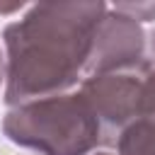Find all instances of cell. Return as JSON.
Wrapping results in <instances>:
<instances>
[{
    "label": "cell",
    "mask_w": 155,
    "mask_h": 155,
    "mask_svg": "<svg viewBox=\"0 0 155 155\" xmlns=\"http://www.w3.org/2000/svg\"><path fill=\"white\" fill-rule=\"evenodd\" d=\"M107 10L102 0L39 2L10 22L2 29L5 107L78 90Z\"/></svg>",
    "instance_id": "6da1fadb"
},
{
    "label": "cell",
    "mask_w": 155,
    "mask_h": 155,
    "mask_svg": "<svg viewBox=\"0 0 155 155\" xmlns=\"http://www.w3.org/2000/svg\"><path fill=\"white\" fill-rule=\"evenodd\" d=\"M2 136L36 155H92L104 148L97 114L80 90L7 107Z\"/></svg>",
    "instance_id": "7a4b0ae2"
},
{
    "label": "cell",
    "mask_w": 155,
    "mask_h": 155,
    "mask_svg": "<svg viewBox=\"0 0 155 155\" xmlns=\"http://www.w3.org/2000/svg\"><path fill=\"white\" fill-rule=\"evenodd\" d=\"M153 65L155 63H148L143 68L119 70V73L90 75L80 82L78 90L85 94L92 111L97 114L104 150H114L121 131L136 116L140 92H143V82H145V75Z\"/></svg>",
    "instance_id": "3957f363"
},
{
    "label": "cell",
    "mask_w": 155,
    "mask_h": 155,
    "mask_svg": "<svg viewBox=\"0 0 155 155\" xmlns=\"http://www.w3.org/2000/svg\"><path fill=\"white\" fill-rule=\"evenodd\" d=\"M148 63H153V61L148 58V34H145L143 24L121 15L119 10H114L109 5L107 15L102 17V22L97 27L85 78L143 68Z\"/></svg>",
    "instance_id": "277c9868"
},
{
    "label": "cell",
    "mask_w": 155,
    "mask_h": 155,
    "mask_svg": "<svg viewBox=\"0 0 155 155\" xmlns=\"http://www.w3.org/2000/svg\"><path fill=\"white\" fill-rule=\"evenodd\" d=\"M111 153L114 155H155V65L145 75L136 116L121 131Z\"/></svg>",
    "instance_id": "5b68a950"
},
{
    "label": "cell",
    "mask_w": 155,
    "mask_h": 155,
    "mask_svg": "<svg viewBox=\"0 0 155 155\" xmlns=\"http://www.w3.org/2000/svg\"><path fill=\"white\" fill-rule=\"evenodd\" d=\"M114 10H119L121 15L145 24V22H155V2H114Z\"/></svg>",
    "instance_id": "8992f818"
},
{
    "label": "cell",
    "mask_w": 155,
    "mask_h": 155,
    "mask_svg": "<svg viewBox=\"0 0 155 155\" xmlns=\"http://www.w3.org/2000/svg\"><path fill=\"white\" fill-rule=\"evenodd\" d=\"M29 5L24 2H0V17H10V15H17V12H24Z\"/></svg>",
    "instance_id": "52a82bcc"
},
{
    "label": "cell",
    "mask_w": 155,
    "mask_h": 155,
    "mask_svg": "<svg viewBox=\"0 0 155 155\" xmlns=\"http://www.w3.org/2000/svg\"><path fill=\"white\" fill-rule=\"evenodd\" d=\"M148 53H150V61L155 63V27H153L150 34H148Z\"/></svg>",
    "instance_id": "ba28073f"
},
{
    "label": "cell",
    "mask_w": 155,
    "mask_h": 155,
    "mask_svg": "<svg viewBox=\"0 0 155 155\" xmlns=\"http://www.w3.org/2000/svg\"><path fill=\"white\" fill-rule=\"evenodd\" d=\"M5 90V53H2V44H0V92Z\"/></svg>",
    "instance_id": "9c48e42d"
},
{
    "label": "cell",
    "mask_w": 155,
    "mask_h": 155,
    "mask_svg": "<svg viewBox=\"0 0 155 155\" xmlns=\"http://www.w3.org/2000/svg\"><path fill=\"white\" fill-rule=\"evenodd\" d=\"M92 155H114L111 150H97V153H92Z\"/></svg>",
    "instance_id": "30bf717a"
}]
</instances>
